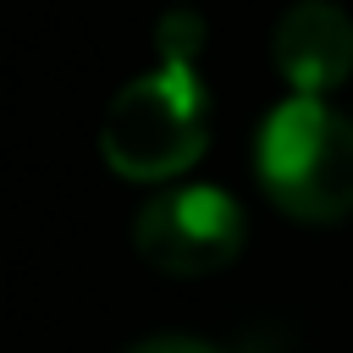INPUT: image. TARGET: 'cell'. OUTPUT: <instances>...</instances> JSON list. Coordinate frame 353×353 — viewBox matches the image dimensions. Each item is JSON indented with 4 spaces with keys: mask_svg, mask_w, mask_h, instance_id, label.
<instances>
[{
    "mask_svg": "<svg viewBox=\"0 0 353 353\" xmlns=\"http://www.w3.org/2000/svg\"><path fill=\"white\" fill-rule=\"evenodd\" d=\"M210 143V88L199 61L160 55L154 72L127 77L99 116V154L127 182H176Z\"/></svg>",
    "mask_w": 353,
    "mask_h": 353,
    "instance_id": "cell-1",
    "label": "cell"
},
{
    "mask_svg": "<svg viewBox=\"0 0 353 353\" xmlns=\"http://www.w3.org/2000/svg\"><path fill=\"white\" fill-rule=\"evenodd\" d=\"M254 176L298 221L353 215V116L314 94L276 99L254 127Z\"/></svg>",
    "mask_w": 353,
    "mask_h": 353,
    "instance_id": "cell-2",
    "label": "cell"
},
{
    "mask_svg": "<svg viewBox=\"0 0 353 353\" xmlns=\"http://www.w3.org/2000/svg\"><path fill=\"white\" fill-rule=\"evenodd\" d=\"M243 237V204L215 182H165L132 221V248L165 276H210L237 259Z\"/></svg>",
    "mask_w": 353,
    "mask_h": 353,
    "instance_id": "cell-3",
    "label": "cell"
},
{
    "mask_svg": "<svg viewBox=\"0 0 353 353\" xmlns=\"http://www.w3.org/2000/svg\"><path fill=\"white\" fill-rule=\"evenodd\" d=\"M270 61L292 94L325 99L353 72V17L336 0H292L270 28Z\"/></svg>",
    "mask_w": 353,
    "mask_h": 353,
    "instance_id": "cell-4",
    "label": "cell"
},
{
    "mask_svg": "<svg viewBox=\"0 0 353 353\" xmlns=\"http://www.w3.org/2000/svg\"><path fill=\"white\" fill-rule=\"evenodd\" d=\"M154 44H160V55L199 61V44H204V22H199V11H188V6L165 11V17H160V28H154Z\"/></svg>",
    "mask_w": 353,
    "mask_h": 353,
    "instance_id": "cell-5",
    "label": "cell"
},
{
    "mask_svg": "<svg viewBox=\"0 0 353 353\" xmlns=\"http://www.w3.org/2000/svg\"><path fill=\"white\" fill-rule=\"evenodd\" d=\"M121 353H226V347H215L204 336H188V331H160V336H143V342H132Z\"/></svg>",
    "mask_w": 353,
    "mask_h": 353,
    "instance_id": "cell-6",
    "label": "cell"
}]
</instances>
